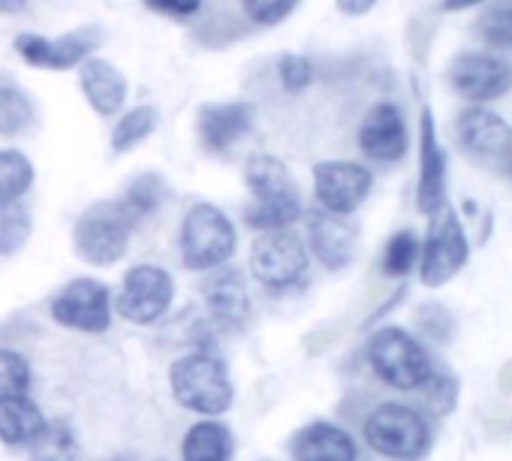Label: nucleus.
Masks as SVG:
<instances>
[{
    "label": "nucleus",
    "instance_id": "21",
    "mask_svg": "<svg viewBox=\"0 0 512 461\" xmlns=\"http://www.w3.org/2000/svg\"><path fill=\"white\" fill-rule=\"evenodd\" d=\"M79 88H82V97L88 100V106L100 115V118H112V115H121L124 103H127V94H130V85H127V76L106 58H88L82 67H79Z\"/></svg>",
    "mask_w": 512,
    "mask_h": 461
},
{
    "label": "nucleus",
    "instance_id": "27",
    "mask_svg": "<svg viewBox=\"0 0 512 461\" xmlns=\"http://www.w3.org/2000/svg\"><path fill=\"white\" fill-rule=\"evenodd\" d=\"M28 461H79V437L70 422H49L43 437L31 446Z\"/></svg>",
    "mask_w": 512,
    "mask_h": 461
},
{
    "label": "nucleus",
    "instance_id": "14",
    "mask_svg": "<svg viewBox=\"0 0 512 461\" xmlns=\"http://www.w3.org/2000/svg\"><path fill=\"white\" fill-rule=\"evenodd\" d=\"M305 226V245L311 260H317L329 272H344L347 266H353L359 254V226L353 223V217L314 208L308 211Z\"/></svg>",
    "mask_w": 512,
    "mask_h": 461
},
{
    "label": "nucleus",
    "instance_id": "30",
    "mask_svg": "<svg viewBox=\"0 0 512 461\" xmlns=\"http://www.w3.org/2000/svg\"><path fill=\"white\" fill-rule=\"evenodd\" d=\"M419 251L422 242L413 229H401L386 242L383 251V275L386 278H407L413 272V266H419Z\"/></svg>",
    "mask_w": 512,
    "mask_h": 461
},
{
    "label": "nucleus",
    "instance_id": "36",
    "mask_svg": "<svg viewBox=\"0 0 512 461\" xmlns=\"http://www.w3.org/2000/svg\"><path fill=\"white\" fill-rule=\"evenodd\" d=\"M142 4L151 13L169 16V19H190L202 10V0H142Z\"/></svg>",
    "mask_w": 512,
    "mask_h": 461
},
{
    "label": "nucleus",
    "instance_id": "11",
    "mask_svg": "<svg viewBox=\"0 0 512 461\" xmlns=\"http://www.w3.org/2000/svg\"><path fill=\"white\" fill-rule=\"evenodd\" d=\"M100 40H103V31L94 25H85V28L67 31L55 40L43 37V34H19L13 46H16V55L28 67L64 73V70H76L88 58H94V49L100 46Z\"/></svg>",
    "mask_w": 512,
    "mask_h": 461
},
{
    "label": "nucleus",
    "instance_id": "24",
    "mask_svg": "<svg viewBox=\"0 0 512 461\" xmlns=\"http://www.w3.org/2000/svg\"><path fill=\"white\" fill-rule=\"evenodd\" d=\"M118 205L124 208V214L130 217L133 226H139L142 220H148L151 214H157L166 199H169V184L160 172H139L121 196H115Z\"/></svg>",
    "mask_w": 512,
    "mask_h": 461
},
{
    "label": "nucleus",
    "instance_id": "20",
    "mask_svg": "<svg viewBox=\"0 0 512 461\" xmlns=\"http://www.w3.org/2000/svg\"><path fill=\"white\" fill-rule=\"evenodd\" d=\"M290 455L293 461H359V443L338 422L317 419L293 434Z\"/></svg>",
    "mask_w": 512,
    "mask_h": 461
},
{
    "label": "nucleus",
    "instance_id": "3",
    "mask_svg": "<svg viewBox=\"0 0 512 461\" xmlns=\"http://www.w3.org/2000/svg\"><path fill=\"white\" fill-rule=\"evenodd\" d=\"M238 251V229L232 217L214 202H196L187 208L178 229V254L190 272H217Z\"/></svg>",
    "mask_w": 512,
    "mask_h": 461
},
{
    "label": "nucleus",
    "instance_id": "25",
    "mask_svg": "<svg viewBox=\"0 0 512 461\" xmlns=\"http://www.w3.org/2000/svg\"><path fill=\"white\" fill-rule=\"evenodd\" d=\"M37 178L34 160L19 148H0V205L22 202Z\"/></svg>",
    "mask_w": 512,
    "mask_h": 461
},
{
    "label": "nucleus",
    "instance_id": "19",
    "mask_svg": "<svg viewBox=\"0 0 512 461\" xmlns=\"http://www.w3.org/2000/svg\"><path fill=\"white\" fill-rule=\"evenodd\" d=\"M202 299L208 308V317L217 329H229V332H241L250 320V293H247V281L238 269H217L208 272L205 284H202Z\"/></svg>",
    "mask_w": 512,
    "mask_h": 461
},
{
    "label": "nucleus",
    "instance_id": "34",
    "mask_svg": "<svg viewBox=\"0 0 512 461\" xmlns=\"http://www.w3.org/2000/svg\"><path fill=\"white\" fill-rule=\"evenodd\" d=\"M296 7H299V0H241L244 16L260 28L281 25L284 19H290Z\"/></svg>",
    "mask_w": 512,
    "mask_h": 461
},
{
    "label": "nucleus",
    "instance_id": "40",
    "mask_svg": "<svg viewBox=\"0 0 512 461\" xmlns=\"http://www.w3.org/2000/svg\"><path fill=\"white\" fill-rule=\"evenodd\" d=\"M31 4V0H0V13H19Z\"/></svg>",
    "mask_w": 512,
    "mask_h": 461
},
{
    "label": "nucleus",
    "instance_id": "41",
    "mask_svg": "<svg viewBox=\"0 0 512 461\" xmlns=\"http://www.w3.org/2000/svg\"><path fill=\"white\" fill-rule=\"evenodd\" d=\"M506 169H509V175H512V148H509V157H506V163H503Z\"/></svg>",
    "mask_w": 512,
    "mask_h": 461
},
{
    "label": "nucleus",
    "instance_id": "22",
    "mask_svg": "<svg viewBox=\"0 0 512 461\" xmlns=\"http://www.w3.org/2000/svg\"><path fill=\"white\" fill-rule=\"evenodd\" d=\"M46 428H49V419L31 395L0 398V443L34 446Z\"/></svg>",
    "mask_w": 512,
    "mask_h": 461
},
{
    "label": "nucleus",
    "instance_id": "8",
    "mask_svg": "<svg viewBox=\"0 0 512 461\" xmlns=\"http://www.w3.org/2000/svg\"><path fill=\"white\" fill-rule=\"evenodd\" d=\"M175 302V278L154 263H139L127 269L112 308L133 326L160 323Z\"/></svg>",
    "mask_w": 512,
    "mask_h": 461
},
{
    "label": "nucleus",
    "instance_id": "35",
    "mask_svg": "<svg viewBox=\"0 0 512 461\" xmlns=\"http://www.w3.org/2000/svg\"><path fill=\"white\" fill-rule=\"evenodd\" d=\"M422 395H425V401H428V407L434 410V413H452L455 410V401H458V380L452 377V374H443V371H437L434 368V374L425 380V386L419 389Z\"/></svg>",
    "mask_w": 512,
    "mask_h": 461
},
{
    "label": "nucleus",
    "instance_id": "15",
    "mask_svg": "<svg viewBox=\"0 0 512 461\" xmlns=\"http://www.w3.org/2000/svg\"><path fill=\"white\" fill-rule=\"evenodd\" d=\"M446 178H449V154L440 145L437 124L431 109H422L419 118V175H416V208L434 217L446 208Z\"/></svg>",
    "mask_w": 512,
    "mask_h": 461
},
{
    "label": "nucleus",
    "instance_id": "38",
    "mask_svg": "<svg viewBox=\"0 0 512 461\" xmlns=\"http://www.w3.org/2000/svg\"><path fill=\"white\" fill-rule=\"evenodd\" d=\"M338 4V10L344 13V16H350V19H359V16H365V13H371L380 0H335Z\"/></svg>",
    "mask_w": 512,
    "mask_h": 461
},
{
    "label": "nucleus",
    "instance_id": "18",
    "mask_svg": "<svg viewBox=\"0 0 512 461\" xmlns=\"http://www.w3.org/2000/svg\"><path fill=\"white\" fill-rule=\"evenodd\" d=\"M253 121H256V109L247 100L202 103L196 112V133L208 151L226 154L253 130Z\"/></svg>",
    "mask_w": 512,
    "mask_h": 461
},
{
    "label": "nucleus",
    "instance_id": "9",
    "mask_svg": "<svg viewBox=\"0 0 512 461\" xmlns=\"http://www.w3.org/2000/svg\"><path fill=\"white\" fill-rule=\"evenodd\" d=\"M470 242L461 226V217L446 205L431 217L425 245L419 251V278L425 287H443L449 284L467 263Z\"/></svg>",
    "mask_w": 512,
    "mask_h": 461
},
{
    "label": "nucleus",
    "instance_id": "1",
    "mask_svg": "<svg viewBox=\"0 0 512 461\" xmlns=\"http://www.w3.org/2000/svg\"><path fill=\"white\" fill-rule=\"evenodd\" d=\"M244 184L253 196V202L244 208V223L256 233L290 229L296 220H302V196L281 157L250 154L244 163Z\"/></svg>",
    "mask_w": 512,
    "mask_h": 461
},
{
    "label": "nucleus",
    "instance_id": "32",
    "mask_svg": "<svg viewBox=\"0 0 512 461\" xmlns=\"http://www.w3.org/2000/svg\"><path fill=\"white\" fill-rule=\"evenodd\" d=\"M34 383V368L28 362V356H22L19 350L0 347V398L7 395H28Z\"/></svg>",
    "mask_w": 512,
    "mask_h": 461
},
{
    "label": "nucleus",
    "instance_id": "33",
    "mask_svg": "<svg viewBox=\"0 0 512 461\" xmlns=\"http://www.w3.org/2000/svg\"><path fill=\"white\" fill-rule=\"evenodd\" d=\"M278 79L284 85V91L290 94H302L314 85V61L308 55L299 52H287L278 58Z\"/></svg>",
    "mask_w": 512,
    "mask_h": 461
},
{
    "label": "nucleus",
    "instance_id": "17",
    "mask_svg": "<svg viewBox=\"0 0 512 461\" xmlns=\"http://www.w3.org/2000/svg\"><path fill=\"white\" fill-rule=\"evenodd\" d=\"M359 148L374 163L389 166V163L404 160L410 148V130H407L404 112L389 100L374 103L359 124Z\"/></svg>",
    "mask_w": 512,
    "mask_h": 461
},
{
    "label": "nucleus",
    "instance_id": "2",
    "mask_svg": "<svg viewBox=\"0 0 512 461\" xmlns=\"http://www.w3.org/2000/svg\"><path fill=\"white\" fill-rule=\"evenodd\" d=\"M169 389L172 398L205 419L226 413L235 401V383L226 359L211 350H190L169 365Z\"/></svg>",
    "mask_w": 512,
    "mask_h": 461
},
{
    "label": "nucleus",
    "instance_id": "39",
    "mask_svg": "<svg viewBox=\"0 0 512 461\" xmlns=\"http://www.w3.org/2000/svg\"><path fill=\"white\" fill-rule=\"evenodd\" d=\"M479 4H485V0H440V10L443 13H461V10H470Z\"/></svg>",
    "mask_w": 512,
    "mask_h": 461
},
{
    "label": "nucleus",
    "instance_id": "42",
    "mask_svg": "<svg viewBox=\"0 0 512 461\" xmlns=\"http://www.w3.org/2000/svg\"><path fill=\"white\" fill-rule=\"evenodd\" d=\"M109 461H133V458H127V455H115V458H109Z\"/></svg>",
    "mask_w": 512,
    "mask_h": 461
},
{
    "label": "nucleus",
    "instance_id": "13",
    "mask_svg": "<svg viewBox=\"0 0 512 461\" xmlns=\"http://www.w3.org/2000/svg\"><path fill=\"white\" fill-rule=\"evenodd\" d=\"M374 175L365 163L323 160L314 166V196L323 211L353 217V211L371 196Z\"/></svg>",
    "mask_w": 512,
    "mask_h": 461
},
{
    "label": "nucleus",
    "instance_id": "31",
    "mask_svg": "<svg viewBox=\"0 0 512 461\" xmlns=\"http://www.w3.org/2000/svg\"><path fill=\"white\" fill-rule=\"evenodd\" d=\"M479 37L491 49H512V0H491L479 16Z\"/></svg>",
    "mask_w": 512,
    "mask_h": 461
},
{
    "label": "nucleus",
    "instance_id": "10",
    "mask_svg": "<svg viewBox=\"0 0 512 461\" xmlns=\"http://www.w3.org/2000/svg\"><path fill=\"white\" fill-rule=\"evenodd\" d=\"M49 314L64 329L85 332V335H103V332H109L112 314H115L112 293L97 278H73L52 296Z\"/></svg>",
    "mask_w": 512,
    "mask_h": 461
},
{
    "label": "nucleus",
    "instance_id": "6",
    "mask_svg": "<svg viewBox=\"0 0 512 461\" xmlns=\"http://www.w3.org/2000/svg\"><path fill=\"white\" fill-rule=\"evenodd\" d=\"M250 275L256 284H263L269 293H293L305 287L311 275V254L302 236L293 229H275V233L256 236L250 245Z\"/></svg>",
    "mask_w": 512,
    "mask_h": 461
},
{
    "label": "nucleus",
    "instance_id": "26",
    "mask_svg": "<svg viewBox=\"0 0 512 461\" xmlns=\"http://www.w3.org/2000/svg\"><path fill=\"white\" fill-rule=\"evenodd\" d=\"M157 127H160V109L157 106L142 103V106L127 109L112 127V151L127 154V151L139 148Z\"/></svg>",
    "mask_w": 512,
    "mask_h": 461
},
{
    "label": "nucleus",
    "instance_id": "4",
    "mask_svg": "<svg viewBox=\"0 0 512 461\" xmlns=\"http://www.w3.org/2000/svg\"><path fill=\"white\" fill-rule=\"evenodd\" d=\"M365 443L389 461H422L434 446V428L428 416L401 401L377 404L362 425Z\"/></svg>",
    "mask_w": 512,
    "mask_h": 461
},
{
    "label": "nucleus",
    "instance_id": "5",
    "mask_svg": "<svg viewBox=\"0 0 512 461\" xmlns=\"http://www.w3.org/2000/svg\"><path fill=\"white\" fill-rule=\"evenodd\" d=\"M365 356H368L371 371L398 392H419L425 380L434 374V362L425 344L401 326L377 329L368 338Z\"/></svg>",
    "mask_w": 512,
    "mask_h": 461
},
{
    "label": "nucleus",
    "instance_id": "37",
    "mask_svg": "<svg viewBox=\"0 0 512 461\" xmlns=\"http://www.w3.org/2000/svg\"><path fill=\"white\" fill-rule=\"evenodd\" d=\"M419 326L431 335V338H449L452 332V320H449V314L440 308V305H425L422 311H419Z\"/></svg>",
    "mask_w": 512,
    "mask_h": 461
},
{
    "label": "nucleus",
    "instance_id": "28",
    "mask_svg": "<svg viewBox=\"0 0 512 461\" xmlns=\"http://www.w3.org/2000/svg\"><path fill=\"white\" fill-rule=\"evenodd\" d=\"M37 118L34 100L16 88V85H0V136L10 139L25 133Z\"/></svg>",
    "mask_w": 512,
    "mask_h": 461
},
{
    "label": "nucleus",
    "instance_id": "29",
    "mask_svg": "<svg viewBox=\"0 0 512 461\" xmlns=\"http://www.w3.org/2000/svg\"><path fill=\"white\" fill-rule=\"evenodd\" d=\"M34 233V217L22 202L0 205V257H16Z\"/></svg>",
    "mask_w": 512,
    "mask_h": 461
},
{
    "label": "nucleus",
    "instance_id": "7",
    "mask_svg": "<svg viewBox=\"0 0 512 461\" xmlns=\"http://www.w3.org/2000/svg\"><path fill=\"white\" fill-rule=\"evenodd\" d=\"M133 223L118 205V199H103L88 205L73 226V248L91 266H115L130 248Z\"/></svg>",
    "mask_w": 512,
    "mask_h": 461
},
{
    "label": "nucleus",
    "instance_id": "16",
    "mask_svg": "<svg viewBox=\"0 0 512 461\" xmlns=\"http://www.w3.org/2000/svg\"><path fill=\"white\" fill-rule=\"evenodd\" d=\"M458 142L470 160L479 166L506 163L512 148V127L488 106H467L458 115Z\"/></svg>",
    "mask_w": 512,
    "mask_h": 461
},
{
    "label": "nucleus",
    "instance_id": "23",
    "mask_svg": "<svg viewBox=\"0 0 512 461\" xmlns=\"http://www.w3.org/2000/svg\"><path fill=\"white\" fill-rule=\"evenodd\" d=\"M232 455H235V437L229 425L220 419L193 422L181 440L184 461H232Z\"/></svg>",
    "mask_w": 512,
    "mask_h": 461
},
{
    "label": "nucleus",
    "instance_id": "12",
    "mask_svg": "<svg viewBox=\"0 0 512 461\" xmlns=\"http://www.w3.org/2000/svg\"><path fill=\"white\" fill-rule=\"evenodd\" d=\"M449 85L470 106H485L509 94L512 64L491 52H461L449 64Z\"/></svg>",
    "mask_w": 512,
    "mask_h": 461
}]
</instances>
